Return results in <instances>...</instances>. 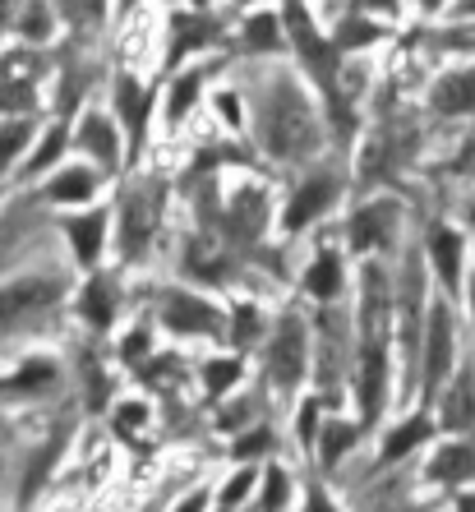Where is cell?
Returning a JSON list of instances; mask_svg holds the SVG:
<instances>
[{
	"label": "cell",
	"instance_id": "12",
	"mask_svg": "<svg viewBox=\"0 0 475 512\" xmlns=\"http://www.w3.org/2000/svg\"><path fill=\"white\" fill-rule=\"evenodd\" d=\"M93 190H97L93 171H88V167H65L47 185V199H56V203H84V199H93Z\"/></svg>",
	"mask_w": 475,
	"mask_h": 512
},
{
	"label": "cell",
	"instance_id": "7",
	"mask_svg": "<svg viewBox=\"0 0 475 512\" xmlns=\"http://www.w3.org/2000/svg\"><path fill=\"white\" fill-rule=\"evenodd\" d=\"M333 194H337V185L333 180H309L305 190L291 199V208H286V231H300V227H309L314 217L333 203Z\"/></svg>",
	"mask_w": 475,
	"mask_h": 512
},
{
	"label": "cell",
	"instance_id": "38",
	"mask_svg": "<svg viewBox=\"0 0 475 512\" xmlns=\"http://www.w3.org/2000/svg\"><path fill=\"white\" fill-rule=\"evenodd\" d=\"M134 10V0H120V14H130Z\"/></svg>",
	"mask_w": 475,
	"mask_h": 512
},
{
	"label": "cell",
	"instance_id": "5",
	"mask_svg": "<svg viewBox=\"0 0 475 512\" xmlns=\"http://www.w3.org/2000/svg\"><path fill=\"white\" fill-rule=\"evenodd\" d=\"M65 236L74 240V254H79V263H88V268H93L97 254H102V240H107V213L65 217Z\"/></svg>",
	"mask_w": 475,
	"mask_h": 512
},
{
	"label": "cell",
	"instance_id": "24",
	"mask_svg": "<svg viewBox=\"0 0 475 512\" xmlns=\"http://www.w3.org/2000/svg\"><path fill=\"white\" fill-rule=\"evenodd\" d=\"M236 379H240V365H236V360H213V365L203 370V383H208V393H222V388H231Z\"/></svg>",
	"mask_w": 475,
	"mask_h": 512
},
{
	"label": "cell",
	"instance_id": "29",
	"mask_svg": "<svg viewBox=\"0 0 475 512\" xmlns=\"http://www.w3.org/2000/svg\"><path fill=\"white\" fill-rule=\"evenodd\" d=\"M337 42H342V47H356V42H374V28H369V24H342Z\"/></svg>",
	"mask_w": 475,
	"mask_h": 512
},
{
	"label": "cell",
	"instance_id": "9",
	"mask_svg": "<svg viewBox=\"0 0 475 512\" xmlns=\"http://www.w3.org/2000/svg\"><path fill=\"white\" fill-rule=\"evenodd\" d=\"M425 365H429V383H439L452 365V328H448V310H434L429 319V351H425Z\"/></svg>",
	"mask_w": 475,
	"mask_h": 512
},
{
	"label": "cell",
	"instance_id": "21",
	"mask_svg": "<svg viewBox=\"0 0 475 512\" xmlns=\"http://www.w3.org/2000/svg\"><path fill=\"white\" fill-rule=\"evenodd\" d=\"M351 439H356V425H328L323 429V462H337V457L351 448Z\"/></svg>",
	"mask_w": 475,
	"mask_h": 512
},
{
	"label": "cell",
	"instance_id": "40",
	"mask_svg": "<svg viewBox=\"0 0 475 512\" xmlns=\"http://www.w3.org/2000/svg\"><path fill=\"white\" fill-rule=\"evenodd\" d=\"M434 5H443V0H425V10H434Z\"/></svg>",
	"mask_w": 475,
	"mask_h": 512
},
{
	"label": "cell",
	"instance_id": "35",
	"mask_svg": "<svg viewBox=\"0 0 475 512\" xmlns=\"http://www.w3.org/2000/svg\"><path fill=\"white\" fill-rule=\"evenodd\" d=\"M14 5H19V0H0V33H5V24H10V14H14Z\"/></svg>",
	"mask_w": 475,
	"mask_h": 512
},
{
	"label": "cell",
	"instance_id": "2",
	"mask_svg": "<svg viewBox=\"0 0 475 512\" xmlns=\"http://www.w3.org/2000/svg\"><path fill=\"white\" fill-rule=\"evenodd\" d=\"M162 319H167V328H176V333H185V337L222 333V314H217L213 305H203L199 296H185V291L167 296V305H162Z\"/></svg>",
	"mask_w": 475,
	"mask_h": 512
},
{
	"label": "cell",
	"instance_id": "15",
	"mask_svg": "<svg viewBox=\"0 0 475 512\" xmlns=\"http://www.w3.org/2000/svg\"><path fill=\"white\" fill-rule=\"evenodd\" d=\"M429 254H434V268H439L443 282L457 286V277H462V240L452 231H434L429 236Z\"/></svg>",
	"mask_w": 475,
	"mask_h": 512
},
{
	"label": "cell",
	"instance_id": "25",
	"mask_svg": "<svg viewBox=\"0 0 475 512\" xmlns=\"http://www.w3.org/2000/svg\"><path fill=\"white\" fill-rule=\"evenodd\" d=\"M56 379V365H51V360H28L24 370H19V388H42V383H51Z\"/></svg>",
	"mask_w": 475,
	"mask_h": 512
},
{
	"label": "cell",
	"instance_id": "14",
	"mask_svg": "<svg viewBox=\"0 0 475 512\" xmlns=\"http://www.w3.org/2000/svg\"><path fill=\"white\" fill-rule=\"evenodd\" d=\"M84 319L93 328H107L116 319V286H111V277H93L84 286Z\"/></svg>",
	"mask_w": 475,
	"mask_h": 512
},
{
	"label": "cell",
	"instance_id": "8",
	"mask_svg": "<svg viewBox=\"0 0 475 512\" xmlns=\"http://www.w3.org/2000/svg\"><path fill=\"white\" fill-rule=\"evenodd\" d=\"M79 148H84L88 157H97L102 167H116L120 162V143H116V130H111L102 116H88L84 125H79Z\"/></svg>",
	"mask_w": 475,
	"mask_h": 512
},
{
	"label": "cell",
	"instance_id": "16",
	"mask_svg": "<svg viewBox=\"0 0 475 512\" xmlns=\"http://www.w3.org/2000/svg\"><path fill=\"white\" fill-rule=\"evenodd\" d=\"M300 351H305V342H300V328L291 323V328H282V337H277V351H273V370H277V379H282V383H296Z\"/></svg>",
	"mask_w": 475,
	"mask_h": 512
},
{
	"label": "cell",
	"instance_id": "20",
	"mask_svg": "<svg viewBox=\"0 0 475 512\" xmlns=\"http://www.w3.org/2000/svg\"><path fill=\"white\" fill-rule=\"evenodd\" d=\"M245 42H250L254 51H277L282 47V37H277V19L273 14H259L250 28H245Z\"/></svg>",
	"mask_w": 475,
	"mask_h": 512
},
{
	"label": "cell",
	"instance_id": "41",
	"mask_svg": "<svg viewBox=\"0 0 475 512\" xmlns=\"http://www.w3.org/2000/svg\"><path fill=\"white\" fill-rule=\"evenodd\" d=\"M471 305H475V282H471Z\"/></svg>",
	"mask_w": 475,
	"mask_h": 512
},
{
	"label": "cell",
	"instance_id": "34",
	"mask_svg": "<svg viewBox=\"0 0 475 512\" xmlns=\"http://www.w3.org/2000/svg\"><path fill=\"white\" fill-rule=\"evenodd\" d=\"M305 512H337V508H333V503H328V499H323V494H314V499L305 503Z\"/></svg>",
	"mask_w": 475,
	"mask_h": 512
},
{
	"label": "cell",
	"instance_id": "36",
	"mask_svg": "<svg viewBox=\"0 0 475 512\" xmlns=\"http://www.w3.org/2000/svg\"><path fill=\"white\" fill-rule=\"evenodd\" d=\"M199 508H203V494H194V499L185 503V508H180V512H199Z\"/></svg>",
	"mask_w": 475,
	"mask_h": 512
},
{
	"label": "cell",
	"instance_id": "3",
	"mask_svg": "<svg viewBox=\"0 0 475 512\" xmlns=\"http://www.w3.org/2000/svg\"><path fill=\"white\" fill-rule=\"evenodd\" d=\"M153 222H157V190H143L125 203V231H120V250L134 254L148 245L153 236Z\"/></svg>",
	"mask_w": 475,
	"mask_h": 512
},
{
	"label": "cell",
	"instance_id": "19",
	"mask_svg": "<svg viewBox=\"0 0 475 512\" xmlns=\"http://www.w3.org/2000/svg\"><path fill=\"white\" fill-rule=\"evenodd\" d=\"M194 97H199V70L180 74V79H176V88H171V97H167V116H171V125H176V120H185V116H190Z\"/></svg>",
	"mask_w": 475,
	"mask_h": 512
},
{
	"label": "cell",
	"instance_id": "33",
	"mask_svg": "<svg viewBox=\"0 0 475 512\" xmlns=\"http://www.w3.org/2000/svg\"><path fill=\"white\" fill-rule=\"evenodd\" d=\"M134 425H143V406H125L120 411V429H134Z\"/></svg>",
	"mask_w": 475,
	"mask_h": 512
},
{
	"label": "cell",
	"instance_id": "22",
	"mask_svg": "<svg viewBox=\"0 0 475 512\" xmlns=\"http://www.w3.org/2000/svg\"><path fill=\"white\" fill-rule=\"evenodd\" d=\"M24 143H28V125H24V120H14V125H5V130H0V171L19 157V148H24Z\"/></svg>",
	"mask_w": 475,
	"mask_h": 512
},
{
	"label": "cell",
	"instance_id": "32",
	"mask_svg": "<svg viewBox=\"0 0 475 512\" xmlns=\"http://www.w3.org/2000/svg\"><path fill=\"white\" fill-rule=\"evenodd\" d=\"M314 416H319V406L305 402V416H300V434H305V439H314Z\"/></svg>",
	"mask_w": 475,
	"mask_h": 512
},
{
	"label": "cell",
	"instance_id": "23",
	"mask_svg": "<svg viewBox=\"0 0 475 512\" xmlns=\"http://www.w3.org/2000/svg\"><path fill=\"white\" fill-rule=\"evenodd\" d=\"M60 148H65V130H60V125H56V130H51L47 139H42V148H37V153L28 157V171H33V176H37V171H47L51 162H56V157H60Z\"/></svg>",
	"mask_w": 475,
	"mask_h": 512
},
{
	"label": "cell",
	"instance_id": "39",
	"mask_svg": "<svg viewBox=\"0 0 475 512\" xmlns=\"http://www.w3.org/2000/svg\"><path fill=\"white\" fill-rule=\"evenodd\" d=\"M462 512H475V499H462Z\"/></svg>",
	"mask_w": 475,
	"mask_h": 512
},
{
	"label": "cell",
	"instance_id": "13",
	"mask_svg": "<svg viewBox=\"0 0 475 512\" xmlns=\"http://www.w3.org/2000/svg\"><path fill=\"white\" fill-rule=\"evenodd\" d=\"M434 107L457 116V111H471L475 107V70L466 74H448L439 88H434Z\"/></svg>",
	"mask_w": 475,
	"mask_h": 512
},
{
	"label": "cell",
	"instance_id": "17",
	"mask_svg": "<svg viewBox=\"0 0 475 512\" xmlns=\"http://www.w3.org/2000/svg\"><path fill=\"white\" fill-rule=\"evenodd\" d=\"M305 286H309V296L333 300L337 291H342V268H337V254H319V259H314V268H309V277H305Z\"/></svg>",
	"mask_w": 475,
	"mask_h": 512
},
{
	"label": "cell",
	"instance_id": "31",
	"mask_svg": "<svg viewBox=\"0 0 475 512\" xmlns=\"http://www.w3.org/2000/svg\"><path fill=\"white\" fill-rule=\"evenodd\" d=\"M148 351V333H134L130 342H125V360H134V356H143Z\"/></svg>",
	"mask_w": 475,
	"mask_h": 512
},
{
	"label": "cell",
	"instance_id": "18",
	"mask_svg": "<svg viewBox=\"0 0 475 512\" xmlns=\"http://www.w3.org/2000/svg\"><path fill=\"white\" fill-rule=\"evenodd\" d=\"M420 439H429V420L425 416H416L411 425H402V429H392L388 443H383V462H397V457H406Z\"/></svg>",
	"mask_w": 475,
	"mask_h": 512
},
{
	"label": "cell",
	"instance_id": "37",
	"mask_svg": "<svg viewBox=\"0 0 475 512\" xmlns=\"http://www.w3.org/2000/svg\"><path fill=\"white\" fill-rule=\"evenodd\" d=\"M369 5H374V10H392V5H397V0H369Z\"/></svg>",
	"mask_w": 475,
	"mask_h": 512
},
{
	"label": "cell",
	"instance_id": "10",
	"mask_svg": "<svg viewBox=\"0 0 475 512\" xmlns=\"http://www.w3.org/2000/svg\"><path fill=\"white\" fill-rule=\"evenodd\" d=\"M116 111H120V120H125V130H130V139L139 143L143 120H148V93H143L134 79H116Z\"/></svg>",
	"mask_w": 475,
	"mask_h": 512
},
{
	"label": "cell",
	"instance_id": "42",
	"mask_svg": "<svg viewBox=\"0 0 475 512\" xmlns=\"http://www.w3.org/2000/svg\"><path fill=\"white\" fill-rule=\"evenodd\" d=\"M194 5H208V0H194Z\"/></svg>",
	"mask_w": 475,
	"mask_h": 512
},
{
	"label": "cell",
	"instance_id": "26",
	"mask_svg": "<svg viewBox=\"0 0 475 512\" xmlns=\"http://www.w3.org/2000/svg\"><path fill=\"white\" fill-rule=\"evenodd\" d=\"M286 494H291V480H286V471H268V494H263V512H277L286 503Z\"/></svg>",
	"mask_w": 475,
	"mask_h": 512
},
{
	"label": "cell",
	"instance_id": "1",
	"mask_svg": "<svg viewBox=\"0 0 475 512\" xmlns=\"http://www.w3.org/2000/svg\"><path fill=\"white\" fill-rule=\"evenodd\" d=\"M268 143H273V153H305L309 143H314V120L309 111L300 107L296 97H286V107L277 102L273 116H268Z\"/></svg>",
	"mask_w": 475,
	"mask_h": 512
},
{
	"label": "cell",
	"instance_id": "27",
	"mask_svg": "<svg viewBox=\"0 0 475 512\" xmlns=\"http://www.w3.org/2000/svg\"><path fill=\"white\" fill-rule=\"evenodd\" d=\"M60 14H70L74 24H93L102 19V0H60Z\"/></svg>",
	"mask_w": 475,
	"mask_h": 512
},
{
	"label": "cell",
	"instance_id": "11",
	"mask_svg": "<svg viewBox=\"0 0 475 512\" xmlns=\"http://www.w3.org/2000/svg\"><path fill=\"white\" fill-rule=\"evenodd\" d=\"M434 480H471L475 476V443H448L434 462H429Z\"/></svg>",
	"mask_w": 475,
	"mask_h": 512
},
{
	"label": "cell",
	"instance_id": "6",
	"mask_svg": "<svg viewBox=\"0 0 475 512\" xmlns=\"http://www.w3.org/2000/svg\"><path fill=\"white\" fill-rule=\"evenodd\" d=\"M51 291H56L51 282H19V286H5V291H0V323H14V319H24V314L42 310V305L51 300Z\"/></svg>",
	"mask_w": 475,
	"mask_h": 512
},
{
	"label": "cell",
	"instance_id": "4",
	"mask_svg": "<svg viewBox=\"0 0 475 512\" xmlns=\"http://www.w3.org/2000/svg\"><path fill=\"white\" fill-rule=\"evenodd\" d=\"M392 231H397V208L392 203H369V208L356 213V222H351V240H356L360 250L388 245Z\"/></svg>",
	"mask_w": 475,
	"mask_h": 512
},
{
	"label": "cell",
	"instance_id": "28",
	"mask_svg": "<svg viewBox=\"0 0 475 512\" xmlns=\"http://www.w3.org/2000/svg\"><path fill=\"white\" fill-rule=\"evenodd\" d=\"M250 485H254V471H240V476H236V485H231V489H226V494H222V512H231V508H236V503L245 499V489H250Z\"/></svg>",
	"mask_w": 475,
	"mask_h": 512
},
{
	"label": "cell",
	"instance_id": "30",
	"mask_svg": "<svg viewBox=\"0 0 475 512\" xmlns=\"http://www.w3.org/2000/svg\"><path fill=\"white\" fill-rule=\"evenodd\" d=\"M254 328H259V314H254V310H245V314H240V319H236V337H240V342H250V337H254Z\"/></svg>",
	"mask_w": 475,
	"mask_h": 512
}]
</instances>
